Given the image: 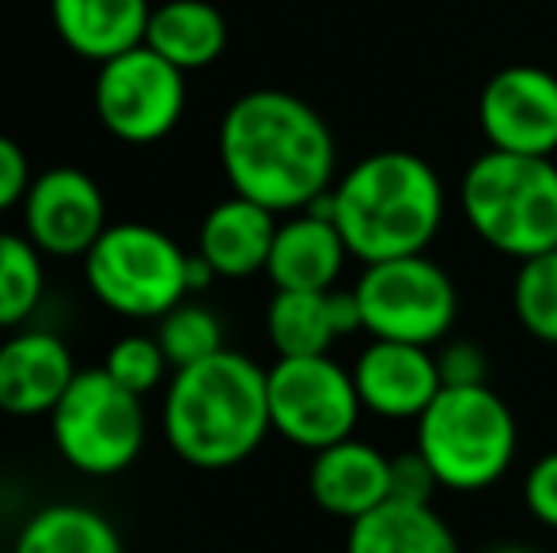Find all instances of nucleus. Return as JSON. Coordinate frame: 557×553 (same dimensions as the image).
I'll use <instances>...</instances> for the list:
<instances>
[{"mask_svg":"<svg viewBox=\"0 0 557 553\" xmlns=\"http://www.w3.org/2000/svg\"><path fill=\"white\" fill-rule=\"evenodd\" d=\"M216 155L232 193L277 216L304 213L337 183V144L326 118L281 88H255L227 106Z\"/></svg>","mask_w":557,"mask_h":553,"instance_id":"obj_1","label":"nucleus"},{"mask_svg":"<svg viewBox=\"0 0 557 553\" xmlns=\"http://www.w3.org/2000/svg\"><path fill=\"white\" fill-rule=\"evenodd\" d=\"M160 428L168 448L186 466L232 470L247 463L273 432L265 368H258L247 353L221 349L190 368L171 372Z\"/></svg>","mask_w":557,"mask_h":553,"instance_id":"obj_2","label":"nucleus"},{"mask_svg":"<svg viewBox=\"0 0 557 553\" xmlns=\"http://www.w3.org/2000/svg\"><path fill=\"white\" fill-rule=\"evenodd\" d=\"M331 201L337 231L360 266L429 254L447 213L436 167L403 148H383L342 171Z\"/></svg>","mask_w":557,"mask_h":553,"instance_id":"obj_3","label":"nucleus"},{"mask_svg":"<svg viewBox=\"0 0 557 553\" xmlns=\"http://www.w3.org/2000/svg\"><path fill=\"white\" fill-rule=\"evenodd\" d=\"M462 216L490 251L512 262L557 251L554 155H516L485 148L459 183Z\"/></svg>","mask_w":557,"mask_h":553,"instance_id":"obj_4","label":"nucleus"},{"mask_svg":"<svg viewBox=\"0 0 557 553\" xmlns=\"http://www.w3.org/2000/svg\"><path fill=\"white\" fill-rule=\"evenodd\" d=\"M413 448L433 466L441 489L482 493L497 486L516 463L520 425L516 414L490 384L444 387L418 420Z\"/></svg>","mask_w":557,"mask_h":553,"instance_id":"obj_5","label":"nucleus"},{"mask_svg":"<svg viewBox=\"0 0 557 553\" xmlns=\"http://www.w3.org/2000/svg\"><path fill=\"white\" fill-rule=\"evenodd\" d=\"M190 251L163 228L140 221L107 224V231L84 254L88 288L107 311L133 323H160L171 307L190 296L186 285Z\"/></svg>","mask_w":557,"mask_h":553,"instance_id":"obj_6","label":"nucleus"},{"mask_svg":"<svg viewBox=\"0 0 557 553\" xmlns=\"http://www.w3.org/2000/svg\"><path fill=\"white\" fill-rule=\"evenodd\" d=\"M58 455L84 478H114L140 458L148 440L145 399L125 391L107 368H81L50 414Z\"/></svg>","mask_w":557,"mask_h":553,"instance_id":"obj_7","label":"nucleus"},{"mask_svg":"<svg viewBox=\"0 0 557 553\" xmlns=\"http://www.w3.org/2000/svg\"><path fill=\"white\" fill-rule=\"evenodd\" d=\"M368 338L441 345L459 318V288L429 254L372 262L352 285Z\"/></svg>","mask_w":557,"mask_h":553,"instance_id":"obj_8","label":"nucleus"},{"mask_svg":"<svg viewBox=\"0 0 557 553\" xmlns=\"http://www.w3.org/2000/svg\"><path fill=\"white\" fill-rule=\"evenodd\" d=\"M265 399L273 432L311 455L349 440L364 414L352 368L337 364L331 353L277 356V364L265 368Z\"/></svg>","mask_w":557,"mask_h":553,"instance_id":"obj_9","label":"nucleus"},{"mask_svg":"<svg viewBox=\"0 0 557 553\" xmlns=\"http://www.w3.org/2000/svg\"><path fill=\"white\" fill-rule=\"evenodd\" d=\"M186 111V73L152 46H137L103 61L96 76V114L125 144H156L171 137Z\"/></svg>","mask_w":557,"mask_h":553,"instance_id":"obj_10","label":"nucleus"},{"mask_svg":"<svg viewBox=\"0 0 557 553\" xmlns=\"http://www.w3.org/2000/svg\"><path fill=\"white\" fill-rule=\"evenodd\" d=\"M485 144L516 155L557 152V76L539 65H508L478 96Z\"/></svg>","mask_w":557,"mask_h":553,"instance_id":"obj_11","label":"nucleus"},{"mask_svg":"<svg viewBox=\"0 0 557 553\" xmlns=\"http://www.w3.org/2000/svg\"><path fill=\"white\" fill-rule=\"evenodd\" d=\"M107 224L103 190L81 167L42 171L23 198V236L46 259H84Z\"/></svg>","mask_w":557,"mask_h":553,"instance_id":"obj_12","label":"nucleus"},{"mask_svg":"<svg viewBox=\"0 0 557 553\" xmlns=\"http://www.w3.org/2000/svg\"><path fill=\"white\" fill-rule=\"evenodd\" d=\"M352 384L364 414L380 420H418L444 391L433 349L383 338H372L357 353Z\"/></svg>","mask_w":557,"mask_h":553,"instance_id":"obj_13","label":"nucleus"},{"mask_svg":"<svg viewBox=\"0 0 557 553\" xmlns=\"http://www.w3.org/2000/svg\"><path fill=\"white\" fill-rule=\"evenodd\" d=\"M73 349L50 330H8L0 341V414L50 417L76 379Z\"/></svg>","mask_w":557,"mask_h":553,"instance_id":"obj_14","label":"nucleus"},{"mask_svg":"<svg viewBox=\"0 0 557 553\" xmlns=\"http://www.w3.org/2000/svg\"><path fill=\"white\" fill-rule=\"evenodd\" d=\"M360 330L364 323L352 288H326V292L273 288V300L265 307V338L277 356L331 353L337 338H352Z\"/></svg>","mask_w":557,"mask_h":553,"instance_id":"obj_15","label":"nucleus"},{"mask_svg":"<svg viewBox=\"0 0 557 553\" xmlns=\"http://www.w3.org/2000/svg\"><path fill=\"white\" fill-rule=\"evenodd\" d=\"M308 493L326 516L352 524L391 501V455L357 436L337 440L311 455Z\"/></svg>","mask_w":557,"mask_h":553,"instance_id":"obj_16","label":"nucleus"},{"mask_svg":"<svg viewBox=\"0 0 557 553\" xmlns=\"http://www.w3.org/2000/svg\"><path fill=\"white\" fill-rule=\"evenodd\" d=\"M349 259L352 254L337 224L304 209V213H288L277 224L265 277L273 288H285V292H326V288H337Z\"/></svg>","mask_w":557,"mask_h":553,"instance_id":"obj_17","label":"nucleus"},{"mask_svg":"<svg viewBox=\"0 0 557 553\" xmlns=\"http://www.w3.org/2000/svg\"><path fill=\"white\" fill-rule=\"evenodd\" d=\"M277 224H281L277 213H270V209L258 205V201L232 193V198L216 201L206 213V221H201L198 254L213 266V274L224 280L265 274Z\"/></svg>","mask_w":557,"mask_h":553,"instance_id":"obj_18","label":"nucleus"},{"mask_svg":"<svg viewBox=\"0 0 557 553\" xmlns=\"http://www.w3.org/2000/svg\"><path fill=\"white\" fill-rule=\"evenodd\" d=\"M53 30L84 61L117 58L145 46L152 4L148 0H50Z\"/></svg>","mask_w":557,"mask_h":553,"instance_id":"obj_19","label":"nucleus"},{"mask_svg":"<svg viewBox=\"0 0 557 553\" xmlns=\"http://www.w3.org/2000/svg\"><path fill=\"white\" fill-rule=\"evenodd\" d=\"M345 553H462L451 524L433 504L383 501L345 531Z\"/></svg>","mask_w":557,"mask_h":553,"instance_id":"obj_20","label":"nucleus"},{"mask_svg":"<svg viewBox=\"0 0 557 553\" xmlns=\"http://www.w3.org/2000/svg\"><path fill=\"white\" fill-rule=\"evenodd\" d=\"M145 46L183 73L209 68L227 46V23L209 0H168L152 8Z\"/></svg>","mask_w":557,"mask_h":553,"instance_id":"obj_21","label":"nucleus"},{"mask_svg":"<svg viewBox=\"0 0 557 553\" xmlns=\"http://www.w3.org/2000/svg\"><path fill=\"white\" fill-rule=\"evenodd\" d=\"M8 553H125V542L99 508L58 501L23 519Z\"/></svg>","mask_w":557,"mask_h":553,"instance_id":"obj_22","label":"nucleus"},{"mask_svg":"<svg viewBox=\"0 0 557 553\" xmlns=\"http://www.w3.org/2000/svg\"><path fill=\"white\" fill-rule=\"evenodd\" d=\"M46 296V254L23 231H0V330L30 323Z\"/></svg>","mask_w":557,"mask_h":553,"instance_id":"obj_23","label":"nucleus"},{"mask_svg":"<svg viewBox=\"0 0 557 553\" xmlns=\"http://www.w3.org/2000/svg\"><path fill=\"white\" fill-rule=\"evenodd\" d=\"M156 338H160L163 353H168L171 368H190V364L206 361V356L221 353L224 345V323L213 307L198 300H183L171 307L168 315L156 323Z\"/></svg>","mask_w":557,"mask_h":553,"instance_id":"obj_24","label":"nucleus"},{"mask_svg":"<svg viewBox=\"0 0 557 553\" xmlns=\"http://www.w3.org/2000/svg\"><path fill=\"white\" fill-rule=\"evenodd\" d=\"M512 315L543 345H557V251L520 262L512 277Z\"/></svg>","mask_w":557,"mask_h":553,"instance_id":"obj_25","label":"nucleus"},{"mask_svg":"<svg viewBox=\"0 0 557 553\" xmlns=\"http://www.w3.org/2000/svg\"><path fill=\"white\" fill-rule=\"evenodd\" d=\"M103 368L114 384H122L125 391L140 394V399L160 391V387H168L171 372H175L156 334H125V338H117L114 345L107 349Z\"/></svg>","mask_w":557,"mask_h":553,"instance_id":"obj_26","label":"nucleus"},{"mask_svg":"<svg viewBox=\"0 0 557 553\" xmlns=\"http://www.w3.org/2000/svg\"><path fill=\"white\" fill-rule=\"evenodd\" d=\"M436 368H441L444 387H482L490 384V356L478 341L447 338L436 349Z\"/></svg>","mask_w":557,"mask_h":553,"instance_id":"obj_27","label":"nucleus"},{"mask_svg":"<svg viewBox=\"0 0 557 553\" xmlns=\"http://www.w3.org/2000/svg\"><path fill=\"white\" fill-rule=\"evenodd\" d=\"M523 508L535 524L557 531V451H546L523 474Z\"/></svg>","mask_w":557,"mask_h":553,"instance_id":"obj_28","label":"nucleus"},{"mask_svg":"<svg viewBox=\"0 0 557 553\" xmlns=\"http://www.w3.org/2000/svg\"><path fill=\"white\" fill-rule=\"evenodd\" d=\"M441 489L433 466L425 463L418 448L403 451V455H391V497L395 501L410 504H433V493Z\"/></svg>","mask_w":557,"mask_h":553,"instance_id":"obj_29","label":"nucleus"},{"mask_svg":"<svg viewBox=\"0 0 557 553\" xmlns=\"http://www.w3.org/2000/svg\"><path fill=\"white\" fill-rule=\"evenodd\" d=\"M30 183H35V175H30V160L23 144L0 134V213L23 205Z\"/></svg>","mask_w":557,"mask_h":553,"instance_id":"obj_30","label":"nucleus"},{"mask_svg":"<svg viewBox=\"0 0 557 553\" xmlns=\"http://www.w3.org/2000/svg\"><path fill=\"white\" fill-rule=\"evenodd\" d=\"M216 280V274H213V266H209L206 259H201L198 251L190 254V266H186V285H190V296L194 292H206L209 285Z\"/></svg>","mask_w":557,"mask_h":553,"instance_id":"obj_31","label":"nucleus"},{"mask_svg":"<svg viewBox=\"0 0 557 553\" xmlns=\"http://www.w3.org/2000/svg\"><path fill=\"white\" fill-rule=\"evenodd\" d=\"M482 553H543V550H535V546H520V542H505V546H490V550H482Z\"/></svg>","mask_w":557,"mask_h":553,"instance_id":"obj_32","label":"nucleus"},{"mask_svg":"<svg viewBox=\"0 0 557 553\" xmlns=\"http://www.w3.org/2000/svg\"><path fill=\"white\" fill-rule=\"evenodd\" d=\"M0 553H4V550H0Z\"/></svg>","mask_w":557,"mask_h":553,"instance_id":"obj_33","label":"nucleus"}]
</instances>
